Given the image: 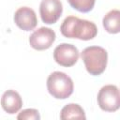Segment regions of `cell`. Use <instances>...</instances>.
<instances>
[{"label":"cell","mask_w":120,"mask_h":120,"mask_svg":"<svg viewBox=\"0 0 120 120\" xmlns=\"http://www.w3.org/2000/svg\"><path fill=\"white\" fill-rule=\"evenodd\" d=\"M60 31L68 38H78L82 40L93 39L98 34L97 25L93 22L75 16L67 17L60 26Z\"/></svg>","instance_id":"1"},{"label":"cell","mask_w":120,"mask_h":120,"mask_svg":"<svg viewBox=\"0 0 120 120\" xmlns=\"http://www.w3.org/2000/svg\"><path fill=\"white\" fill-rule=\"evenodd\" d=\"M81 57L88 73L93 76L102 74L107 67L108 53L100 46H89L83 49Z\"/></svg>","instance_id":"2"},{"label":"cell","mask_w":120,"mask_h":120,"mask_svg":"<svg viewBox=\"0 0 120 120\" xmlns=\"http://www.w3.org/2000/svg\"><path fill=\"white\" fill-rule=\"evenodd\" d=\"M73 82L69 76L61 71L51 73L47 79L48 92L57 99L68 98L73 93Z\"/></svg>","instance_id":"3"},{"label":"cell","mask_w":120,"mask_h":120,"mask_svg":"<svg viewBox=\"0 0 120 120\" xmlns=\"http://www.w3.org/2000/svg\"><path fill=\"white\" fill-rule=\"evenodd\" d=\"M98 103L105 112H115L120 107V94L116 85L107 84L98 94Z\"/></svg>","instance_id":"4"},{"label":"cell","mask_w":120,"mask_h":120,"mask_svg":"<svg viewBox=\"0 0 120 120\" xmlns=\"http://www.w3.org/2000/svg\"><path fill=\"white\" fill-rule=\"evenodd\" d=\"M53 58L58 65L69 68L77 63L79 59V51L72 44L61 43L54 49Z\"/></svg>","instance_id":"5"},{"label":"cell","mask_w":120,"mask_h":120,"mask_svg":"<svg viewBox=\"0 0 120 120\" xmlns=\"http://www.w3.org/2000/svg\"><path fill=\"white\" fill-rule=\"evenodd\" d=\"M55 32L49 27H40L34 31L29 37L31 47L37 51L49 49L55 40Z\"/></svg>","instance_id":"6"},{"label":"cell","mask_w":120,"mask_h":120,"mask_svg":"<svg viewBox=\"0 0 120 120\" xmlns=\"http://www.w3.org/2000/svg\"><path fill=\"white\" fill-rule=\"evenodd\" d=\"M63 6L60 0H42L39 5V14L43 22L55 23L61 17Z\"/></svg>","instance_id":"7"},{"label":"cell","mask_w":120,"mask_h":120,"mask_svg":"<svg viewBox=\"0 0 120 120\" xmlns=\"http://www.w3.org/2000/svg\"><path fill=\"white\" fill-rule=\"evenodd\" d=\"M14 22L16 25L23 31H31L38 24L36 12L28 7L19 8L14 14Z\"/></svg>","instance_id":"8"},{"label":"cell","mask_w":120,"mask_h":120,"mask_svg":"<svg viewBox=\"0 0 120 120\" xmlns=\"http://www.w3.org/2000/svg\"><path fill=\"white\" fill-rule=\"evenodd\" d=\"M1 106L6 112L13 114L21 110L22 106V99L20 94L15 90H8L2 95Z\"/></svg>","instance_id":"9"},{"label":"cell","mask_w":120,"mask_h":120,"mask_svg":"<svg viewBox=\"0 0 120 120\" xmlns=\"http://www.w3.org/2000/svg\"><path fill=\"white\" fill-rule=\"evenodd\" d=\"M103 27L110 34H117L120 31V11L112 9L109 11L102 20Z\"/></svg>","instance_id":"10"},{"label":"cell","mask_w":120,"mask_h":120,"mask_svg":"<svg viewBox=\"0 0 120 120\" xmlns=\"http://www.w3.org/2000/svg\"><path fill=\"white\" fill-rule=\"evenodd\" d=\"M60 118L62 120L68 119H85V113L83 109L76 103H69L64 106L60 112Z\"/></svg>","instance_id":"11"},{"label":"cell","mask_w":120,"mask_h":120,"mask_svg":"<svg viewBox=\"0 0 120 120\" xmlns=\"http://www.w3.org/2000/svg\"><path fill=\"white\" fill-rule=\"evenodd\" d=\"M70 7L80 12L86 13L93 9L96 0H68Z\"/></svg>","instance_id":"12"},{"label":"cell","mask_w":120,"mask_h":120,"mask_svg":"<svg viewBox=\"0 0 120 120\" xmlns=\"http://www.w3.org/2000/svg\"><path fill=\"white\" fill-rule=\"evenodd\" d=\"M19 120H39L40 115L38 110L36 109H25L22 110L17 116Z\"/></svg>","instance_id":"13"}]
</instances>
